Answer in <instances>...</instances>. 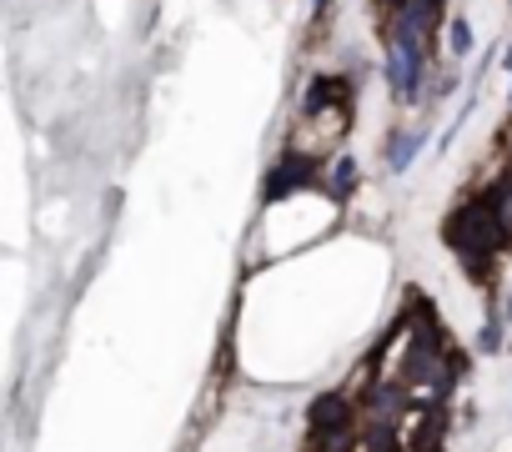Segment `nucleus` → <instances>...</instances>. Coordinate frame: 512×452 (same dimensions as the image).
I'll return each instance as SVG.
<instances>
[{"label": "nucleus", "instance_id": "1", "mask_svg": "<svg viewBox=\"0 0 512 452\" xmlns=\"http://www.w3.org/2000/svg\"><path fill=\"white\" fill-rule=\"evenodd\" d=\"M442 237H447V247L462 257L467 277L482 282L487 267H492V257L512 242V226H507V216L482 196V201H462V206L442 221Z\"/></svg>", "mask_w": 512, "mask_h": 452}, {"label": "nucleus", "instance_id": "2", "mask_svg": "<svg viewBox=\"0 0 512 452\" xmlns=\"http://www.w3.org/2000/svg\"><path fill=\"white\" fill-rule=\"evenodd\" d=\"M302 186H317V161L307 151H282V161H272V171L262 181V206H277Z\"/></svg>", "mask_w": 512, "mask_h": 452}, {"label": "nucleus", "instance_id": "3", "mask_svg": "<svg viewBox=\"0 0 512 452\" xmlns=\"http://www.w3.org/2000/svg\"><path fill=\"white\" fill-rule=\"evenodd\" d=\"M422 46H412V41H392V51H387V86H392V96L397 101H417V91H422Z\"/></svg>", "mask_w": 512, "mask_h": 452}, {"label": "nucleus", "instance_id": "4", "mask_svg": "<svg viewBox=\"0 0 512 452\" xmlns=\"http://www.w3.org/2000/svg\"><path fill=\"white\" fill-rule=\"evenodd\" d=\"M352 417H357V412H352V402H347L342 392H317V397H312V407H307V422H312V432H337V427H357Z\"/></svg>", "mask_w": 512, "mask_h": 452}, {"label": "nucleus", "instance_id": "5", "mask_svg": "<svg viewBox=\"0 0 512 452\" xmlns=\"http://www.w3.org/2000/svg\"><path fill=\"white\" fill-rule=\"evenodd\" d=\"M347 91H352V86H347L342 76H317V81L307 86L302 111H307V116H317V111H327V106H342V111H347Z\"/></svg>", "mask_w": 512, "mask_h": 452}, {"label": "nucleus", "instance_id": "6", "mask_svg": "<svg viewBox=\"0 0 512 452\" xmlns=\"http://www.w3.org/2000/svg\"><path fill=\"white\" fill-rule=\"evenodd\" d=\"M422 141H427V131H402V136H397V141L387 146V166H392V171L402 176V171H407V166L417 161V151H422Z\"/></svg>", "mask_w": 512, "mask_h": 452}, {"label": "nucleus", "instance_id": "7", "mask_svg": "<svg viewBox=\"0 0 512 452\" xmlns=\"http://www.w3.org/2000/svg\"><path fill=\"white\" fill-rule=\"evenodd\" d=\"M327 191H332L337 201H347V196L357 191V161H352V156H337V161H332V171H327Z\"/></svg>", "mask_w": 512, "mask_h": 452}, {"label": "nucleus", "instance_id": "8", "mask_svg": "<svg viewBox=\"0 0 512 452\" xmlns=\"http://www.w3.org/2000/svg\"><path fill=\"white\" fill-rule=\"evenodd\" d=\"M357 447V427H337V432H312V452H352Z\"/></svg>", "mask_w": 512, "mask_h": 452}, {"label": "nucleus", "instance_id": "9", "mask_svg": "<svg viewBox=\"0 0 512 452\" xmlns=\"http://www.w3.org/2000/svg\"><path fill=\"white\" fill-rule=\"evenodd\" d=\"M447 51H452V56H472V26H467L462 16L447 26Z\"/></svg>", "mask_w": 512, "mask_h": 452}, {"label": "nucleus", "instance_id": "10", "mask_svg": "<svg viewBox=\"0 0 512 452\" xmlns=\"http://www.w3.org/2000/svg\"><path fill=\"white\" fill-rule=\"evenodd\" d=\"M477 352H482V357H497V352H502V322H487V327L477 332Z\"/></svg>", "mask_w": 512, "mask_h": 452}, {"label": "nucleus", "instance_id": "11", "mask_svg": "<svg viewBox=\"0 0 512 452\" xmlns=\"http://www.w3.org/2000/svg\"><path fill=\"white\" fill-rule=\"evenodd\" d=\"M327 6H332V0H312V11H317V16H322V11H327Z\"/></svg>", "mask_w": 512, "mask_h": 452}, {"label": "nucleus", "instance_id": "12", "mask_svg": "<svg viewBox=\"0 0 512 452\" xmlns=\"http://www.w3.org/2000/svg\"><path fill=\"white\" fill-rule=\"evenodd\" d=\"M502 317H507V322H512V292H507V307H502Z\"/></svg>", "mask_w": 512, "mask_h": 452}, {"label": "nucleus", "instance_id": "13", "mask_svg": "<svg viewBox=\"0 0 512 452\" xmlns=\"http://www.w3.org/2000/svg\"><path fill=\"white\" fill-rule=\"evenodd\" d=\"M502 66H507V71H512V46H507V56H502Z\"/></svg>", "mask_w": 512, "mask_h": 452}]
</instances>
